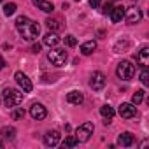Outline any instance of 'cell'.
Wrapping results in <instances>:
<instances>
[{
    "mask_svg": "<svg viewBox=\"0 0 149 149\" xmlns=\"http://www.w3.org/2000/svg\"><path fill=\"white\" fill-rule=\"evenodd\" d=\"M16 28L23 35L25 40H35L39 37V33H40V26L35 21H32L30 18H26V16H19L16 19Z\"/></svg>",
    "mask_w": 149,
    "mask_h": 149,
    "instance_id": "1",
    "label": "cell"
},
{
    "mask_svg": "<svg viewBox=\"0 0 149 149\" xmlns=\"http://www.w3.org/2000/svg\"><path fill=\"white\" fill-rule=\"evenodd\" d=\"M2 98H4V104L7 107H16L23 102V93L19 90H14V88H6L2 93Z\"/></svg>",
    "mask_w": 149,
    "mask_h": 149,
    "instance_id": "2",
    "label": "cell"
},
{
    "mask_svg": "<svg viewBox=\"0 0 149 149\" xmlns=\"http://www.w3.org/2000/svg\"><path fill=\"white\" fill-rule=\"evenodd\" d=\"M116 74H118V77L123 79V81H130L133 77V74H135V67L128 61V60H123L118 63V68H116Z\"/></svg>",
    "mask_w": 149,
    "mask_h": 149,
    "instance_id": "3",
    "label": "cell"
},
{
    "mask_svg": "<svg viewBox=\"0 0 149 149\" xmlns=\"http://www.w3.org/2000/svg\"><path fill=\"white\" fill-rule=\"evenodd\" d=\"M47 60L51 61V65L61 67V65H65V61H67V51H65V49H51V51L47 53Z\"/></svg>",
    "mask_w": 149,
    "mask_h": 149,
    "instance_id": "4",
    "label": "cell"
},
{
    "mask_svg": "<svg viewBox=\"0 0 149 149\" xmlns=\"http://www.w3.org/2000/svg\"><path fill=\"white\" fill-rule=\"evenodd\" d=\"M91 135H93V125H91L90 121L83 123V125L77 126V130H76V139H77L79 142H88Z\"/></svg>",
    "mask_w": 149,
    "mask_h": 149,
    "instance_id": "5",
    "label": "cell"
},
{
    "mask_svg": "<svg viewBox=\"0 0 149 149\" xmlns=\"http://www.w3.org/2000/svg\"><path fill=\"white\" fill-rule=\"evenodd\" d=\"M14 79H16V83L19 84V88L25 91V93H30L32 91V83H30V79H28V76L26 74H23V72H16L14 74Z\"/></svg>",
    "mask_w": 149,
    "mask_h": 149,
    "instance_id": "6",
    "label": "cell"
},
{
    "mask_svg": "<svg viewBox=\"0 0 149 149\" xmlns=\"http://www.w3.org/2000/svg\"><path fill=\"white\" fill-rule=\"evenodd\" d=\"M90 86H91L93 91L104 90V86H105V76H104L102 72H95L93 76H91V79H90Z\"/></svg>",
    "mask_w": 149,
    "mask_h": 149,
    "instance_id": "7",
    "label": "cell"
},
{
    "mask_svg": "<svg viewBox=\"0 0 149 149\" xmlns=\"http://www.w3.org/2000/svg\"><path fill=\"white\" fill-rule=\"evenodd\" d=\"M30 116L35 119V121H42L46 116H47V111L42 104H32L30 107Z\"/></svg>",
    "mask_w": 149,
    "mask_h": 149,
    "instance_id": "8",
    "label": "cell"
},
{
    "mask_svg": "<svg viewBox=\"0 0 149 149\" xmlns=\"http://www.w3.org/2000/svg\"><path fill=\"white\" fill-rule=\"evenodd\" d=\"M119 116L121 118H125V119H130V118H135V114H137V107L133 105V104H128V102H125V104H121L119 105Z\"/></svg>",
    "mask_w": 149,
    "mask_h": 149,
    "instance_id": "9",
    "label": "cell"
},
{
    "mask_svg": "<svg viewBox=\"0 0 149 149\" xmlns=\"http://www.w3.org/2000/svg\"><path fill=\"white\" fill-rule=\"evenodd\" d=\"M60 139H61L60 132L51 130V132H47V133L44 135V144H46L47 147H54V146H58V144H60Z\"/></svg>",
    "mask_w": 149,
    "mask_h": 149,
    "instance_id": "10",
    "label": "cell"
},
{
    "mask_svg": "<svg viewBox=\"0 0 149 149\" xmlns=\"http://www.w3.org/2000/svg\"><path fill=\"white\" fill-rule=\"evenodd\" d=\"M125 13H126V11H125L123 6L112 7V11H111V14H109V16H111V21H112V23H119V21L125 18Z\"/></svg>",
    "mask_w": 149,
    "mask_h": 149,
    "instance_id": "11",
    "label": "cell"
},
{
    "mask_svg": "<svg viewBox=\"0 0 149 149\" xmlns=\"http://www.w3.org/2000/svg\"><path fill=\"white\" fill-rule=\"evenodd\" d=\"M140 19H142V13H140V9L132 7L130 13H128V16H126V23H128V25H135V23H139Z\"/></svg>",
    "mask_w": 149,
    "mask_h": 149,
    "instance_id": "12",
    "label": "cell"
},
{
    "mask_svg": "<svg viewBox=\"0 0 149 149\" xmlns=\"http://www.w3.org/2000/svg\"><path fill=\"white\" fill-rule=\"evenodd\" d=\"M67 102L68 104H74V105H79V104H83L84 102V97H83V93L81 91H70V93H67Z\"/></svg>",
    "mask_w": 149,
    "mask_h": 149,
    "instance_id": "13",
    "label": "cell"
},
{
    "mask_svg": "<svg viewBox=\"0 0 149 149\" xmlns=\"http://www.w3.org/2000/svg\"><path fill=\"white\" fill-rule=\"evenodd\" d=\"M58 42H60V37H58L54 32L46 33V35H44V39H42V44H44V46H47V47H54Z\"/></svg>",
    "mask_w": 149,
    "mask_h": 149,
    "instance_id": "14",
    "label": "cell"
},
{
    "mask_svg": "<svg viewBox=\"0 0 149 149\" xmlns=\"http://www.w3.org/2000/svg\"><path fill=\"white\" fill-rule=\"evenodd\" d=\"M135 60H137V61H139V65L144 68V67L147 65V60H149V47H142V49L137 53Z\"/></svg>",
    "mask_w": 149,
    "mask_h": 149,
    "instance_id": "15",
    "label": "cell"
},
{
    "mask_svg": "<svg viewBox=\"0 0 149 149\" xmlns=\"http://www.w3.org/2000/svg\"><path fill=\"white\" fill-rule=\"evenodd\" d=\"M100 114H102V118H105V121H104V123L107 125V123H111V119L114 118V114H116V112H114V109H112L111 105H107V104H105V105H102V107H100Z\"/></svg>",
    "mask_w": 149,
    "mask_h": 149,
    "instance_id": "16",
    "label": "cell"
},
{
    "mask_svg": "<svg viewBox=\"0 0 149 149\" xmlns=\"http://www.w3.org/2000/svg\"><path fill=\"white\" fill-rule=\"evenodd\" d=\"M118 144H119V146H123V147H130V146L133 144V135H132L130 132L121 133V135L118 137Z\"/></svg>",
    "mask_w": 149,
    "mask_h": 149,
    "instance_id": "17",
    "label": "cell"
},
{
    "mask_svg": "<svg viewBox=\"0 0 149 149\" xmlns=\"http://www.w3.org/2000/svg\"><path fill=\"white\" fill-rule=\"evenodd\" d=\"M32 2L44 13H53V9H54V6L51 2H47V0H32Z\"/></svg>",
    "mask_w": 149,
    "mask_h": 149,
    "instance_id": "18",
    "label": "cell"
},
{
    "mask_svg": "<svg viewBox=\"0 0 149 149\" xmlns=\"http://www.w3.org/2000/svg\"><path fill=\"white\" fill-rule=\"evenodd\" d=\"M95 49H97V42H95V40H88V42H84V44L81 46V53H83L84 56H90Z\"/></svg>",
    "mask_w": 149,
    "mask_h": 149,
    "instance_id": "19",
    "label": "cell"
},
{
    "mask_svg": "<svg viewBox=\"0 0 149 149\" xmlns=\"http://www.w3.org/2000/svg\"><path fill=\"white\" fill-rule=\"evenodd\" d=\"M0 135H2V139H6V140H13L16 137V130L13 126H4L0 130Z\"/></svg>",
    "mask_w": 149,
    "mask_h": 149,
    "instance_id": "20",
    "label": "cell"
},
{
    "mask_svg": "<svg viewBox=\"0 0 149 149\" xmlns=\"http://www.w3.org/2000/svg\"><path fill=\"white\" fill-rule=\"evenodd\" d=\"M46 26H47L51 32H58V30L61 28V23H60V19H54V18H47V19H46Z\"/></svg>",
    "mask_w": 149,
    "mask_h": 149,
    "instance_id": "21",
    "label": "cell"
},
{
    "mask_svg": "<svg viewBox=\"0 0 149 149\" xmlns=\"http://www.w3.org/2000/svg\"><path fill=\"white\" fill-rule=\"evenodd\" d=\"M11 118H13L14 121H19V119H23V118H25V109L16 105V107H14V111L11 112Z\"/></svg>",
    "mask_w": 149,
    "mask_h": 149,
    "instance_id": "22",
    "label": "cell"
},
{
    "mask_svg": "<svg viewBox=\"0 0 149 149\" xmlns=\"http://www.w3.org/2000/svg\"><path fill=\"white\" fill-rule=\"evenodd\" d=\"M16 9H18V7H16V4H14V2L6 4V6H4V14H6V16H13V14L16 13Z\"/></svg>",
    "mask_w": 149,
    "mask_h": 149,
    "instance_id": "23",
    "label": "cell"
},
{
    "mask_svg": "<svg viewBox=\"0 0 149 149\" xmlns=\"http://www.w3.org/2000/svg\"><path fill=\"white\" fill-rule=\"evenodd\" d=\"M142 100H144V91H142V90L135 91V93H133V97H132V104H133V105H139Z\"/></svg>",
    "mask_w": 149,
    "mask_h": 149,
    "instance_id": "24",
    "label": "cell"
},
{
    "mask_svg": "<svg viewBox=\"0 0 149 149\" xmlns=\"http://www.w3.org/2000/svg\"><path fill=\"white\" fill-rule=\"evenodd\" d=\"M79 144V140L76 139V137H65V140H63V147H74V146H77Z\"/></svg>",
    "mask_w": 149,
    "mask_h": 149,
    "instance_id": "25",
    "label": "cell"
},
{
    "mask_svg": "<svg viewBox=\"0 0 149 149\" xmlns=\"http://www.w3.org/2000/svg\"><path fill=\"white\" fill-rule=\"evenodd\" d=\"M116 53H125V49H128V40H123V42H118L114 46Z\"/></svg>",
    "mask_w": 149,
    "mask_h": 149,
    "instance_id": "26",
    "label": "cell"
},
{
    "mask_svg": "<svg viewBox=\"0 0 149 149\" xmlns=\"http://www.w3.org/2000/svg\"><path fill=\"white\" fill-rule=\"evenodd\" d=\"M65 44H67L68 47H74V46L77 44V39L74 37V35H67V37H65Z\"/></svg>",
    "mask_w": 149,
    "mask_h": 149,
    "instance_id": "27",
    "label": "cell"
},
{
    "mask_svg": "<svg viewBox=\"0 0 149 149\" xmlns=\"http://www.w3.org/2000/svg\"><path fill=\"white\" fill-rule=\"evenodd\" d=\"M140 81H142V84H144V86H147V84H149V72L146 70V67H144V70H142V74H140Z\"/></svg>",
    "mask_w": 149,
    "mask_h": 149,
    "instance_id": "28",
    "label": "cell"
},
{
    "mask_svg": "<svg viewBox=\"0 0 149 149\" xmlns=\"http://www.w3.org/2000/svg\"><path fill=\"white\" fill-rule=\"evenodd\" d=\"M111 11H112V2H105L102 6V14H111Z\"/></svg>",
    "mask_w": 149,
    "mask_h": 149,
    "instance_id": "29",
    "label": "cell"
},
{
    "mask_svg": "<svg viewBox=\"0 0 149 149\" xmlns=\"http://www.w3.org/2000/svg\"><path fill=\"white\" fill-rule=\"evenodd\" d=\"M40 49H42V46H40V44H37V42L32 46V53H40Z\"/></svg>",
    "mask_w": 149,
    "mask_h": 149,
    "instance_id": "30",
    "label": "cell"
},
{
    "mask_svg": "<svg viewBox=\"0 0 149 149\" xmlns=\"http://www.w3.org/2000/svg\"><path fill=\"white\" fill-rule=\"evenodd\" d=\"M100 2H102V0H90V6H91L93 9H97V7L100 6Z\"/></svg>",
    "mask_w": 149,
    "mask_h": 149,
    "instance_id": "31",
    "label": "cell"
},
{
    "mask_svg": "<svg viewBox=\"0 0 149 149\" xmlns=\"http://www.w3.org/2000/svg\"><path fill=\"white\" fill-rule=\"evenodd\" d=\"M4 67H6V60H4V58H2V56H0V70H2V68H4Z\"/></svg>",
    "mask_w": 149,
    "mask_h": 149,
    "instance_id": "32",
    "label": "cell"
},
{
    "mask_svg": "<svg viewBox=\"0 0 149 149\" xmlns=\"http://www.w3.org/2000/svg\"><path fill=\"white\" fill-rule=\"evenodd\" d=\"M0 147H4V142H2V140H0Z\"/></svg>",
    "mask_w": 149,
    "mask_h": 149,
    "instance_id": "33",
    "label": "cell"
},
{
    "mask_svg": "<svg viewBox=\"0 0 149 149\" xmlns=\"http://www.w3.org/2000/svg\"><path fill=\"white\" fill-rule=\"evenodd\" d=\"M109 2H114V0H109Z\"/></svg>",
    "mask_w": 149,
    "mask_h": 149,
    "instance_id": "34",
    "label": "cell"
},
{
    "mask_svg": "<svg viewBox=\"0 0 149 149\" xmlns=\"http://www.w3.org/2000/svg\"><path fill=\"white\" fill-rule=\"evenodd\" d=\"M0 2H4V0H0Z\"/></svg>",
    "mask_w": 149,
    "mask_h": 149,
    "instance_id": "35",
    "label": "cell"
},
{
    "mask_svg": "<svg viewBox=\"0 0 149 149\" xmlns=\"http://www.w3.org/2000/svg\"><path fill=\"white\" fill-rule=\"evenodd\" d=\"M76 2H79V0H76Z\"/></svg>",
    "mask_w": 149,
    "mask_h": 149,
    "instance_id": "36",
    "label": "cell"
}]
</instances>
